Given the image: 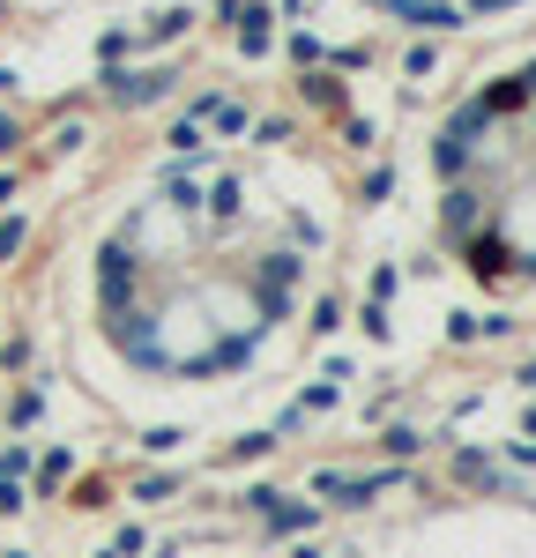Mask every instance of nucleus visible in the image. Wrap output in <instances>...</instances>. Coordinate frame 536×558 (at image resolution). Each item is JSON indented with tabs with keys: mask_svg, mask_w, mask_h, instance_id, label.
Returning a JSON list of instances; mask_svg holds the SVG:
<instances>
[{
	"mask_svg": "<svg viewBox=\"0 0 536 558\" xmlns=\"http://www.w3.org/2000/svg\"><path fill=\"white\" fill-rule=\"evenodd\" d=\"M357 260H380L395 320L425 336L536 320V31L462 52L402 120Z\"/></svg>",
	"mask_w": 536,
	"mask_h": 558,
	"instance_id": "nucleus-2",
	"label": "nucleus"
},
{
	"mask_svg": "<svg viewBox=\"0 0 536 558\" xmlns=\"http://www.w3.org/2000/svg\"><path fill=\"white\" fill-rule=\"evenodd\" d=\"M299 23L351 52H485L529 38L536 0H291Z\"/></svg>",
	"mask_w": 536,
	"mask_h": 558,
	"instance_id": "nucleus-3",
	"label": "nucleus"
},
{
	"mask_svg": "<svg viewBox=\"0 0 536 558\" xmlns=\"http://www.w3.org/2000/svg\"><path fill=\"white\" fill-rule=\"evenodd\" d=\"M417 558H536V507L477 499L417 521Z\"/></svg>",
	"mask_w": 536,
	"mask_h": 558,
	"instance_id": "nucleus-4",
	"label": "nucleus"
},
{
	"mask_svg": "<svg viewBox=\"0 0 536 558\" xmlns=\"http://www.w3.org/2000/svg\"><path fill=\"white\" fill-rule=\"evenodd\" d=\"M8 8H31V15H60V8H97V0H8Z\"/></svg>",
	"mask_w": 536,
	"mask_h": 558,
	"instance_id": "nucleus-5",
	"label": "nucleus"
},
{
	"mask_svg": "<svg viewBox=\"0 0 536 558\" xmlns=\"http://www.w3.org/2000/svg\"><path fill=\"white\" fill-rule=\"evenodd\" d=\"M351 165L276 112L202 105L89 186L45 268L52 380L134 447L268 417L357 276Z\"/></svg>",
	"mask_w": 536,
	"mask_h": 558,
	"instance_id": "nucleus-1",
	"label": "nucleus"
}]
</instances>
